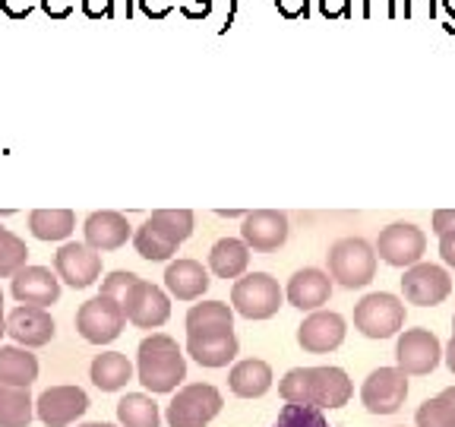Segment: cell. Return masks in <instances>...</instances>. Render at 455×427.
Segmentation results:
<instances>
[{
	"mask_svg": "<svg viewBox=\"0 0 455 427\" xmlns=\"http://www.w3.org/2000/svg\"><path fill=\"white\" fill-rule=\"evenodd\" d=\"M284 402L313 408H341L351 399V380L341 367H294L278 383Z\"/></svg>",
	"mask_w": 455,
	"mask_h": 427,
	"instance_id": "1",
	"label": "cell"
},
{
	"mask_svg": "<svg viewBox=\"0 0 455 427\" xmlns=\"http://www.w3.org/2000/svg\"><path fill=\"white\" fill-rule=\"evenodd\" d=\"M136 377L149 392H174L187 377V361L180 345L171 335L152 333L140 342L136 351Z\"/></svg>",
	"mask_w": 455,
	"mask_h": 427,
	"instance_id": "2",
	"label": "cell"
},
{
	"mask_svg": "<svg viewBox=\"0 0 455 427\" xmlns=\"http://www.w3.org/2000/svg\"><path fill=\"white\" fill-rule=\"evenodd\" d=\"M329 278L341 288H363L377 276V250L363 238H341L329 247Z\"/></svg>",
	"mask_w": 455,
	"mask_h": 427,
	"instance_id": "3",
	"label": "cell"
},
{
	"mask_svg": "<svg viewBox=\"0 0 455 427\" xmlns=\"http://www.w3.org/2000/svg\"><path fill=\"white\" fill-rule=\"evenodd\" d=\"M405 326V301L389 292H373L357 301L355 329L367 339H392Z\"/></svg>",
	"mask_w": 455,
	"mask_h": 427,
	"instance_id": "4",
	"label": "cell"
},
{
	"mask_svg": "<svg viewBox=\"0 0 455 427\" xmlns=\"http://www.w3.org/2000/svg\"><path fill=\"white\" fill-rule=\"evenodd\" d=\"M284 301V292L269 272H243L231 288V304L247 320H269Z\"/></svg>",
	"mask_w": 455,
	"mask_h": 427,
	"instance_id": "5",
	"label": "cell"
},
{
	"mask_svg": "<svg viewBox=\"0 0 455 427\" xmlns=\"http://www.w3.org/2000/svg\"><path fill=\"white\" fill-rule=\"evenodd\" d=\"M127 326V317H124V307L117 298H108V294H95L92 301H85L76 310V333L92 345H108Z\"/></svg>",
	"mask_w": 455,
	"mask_h": 427,
	"instance_id": "6",
	"label": "cell"
},
{
	"mask_svg": "<svg viewBox=\"0 0 455 427\" xmlns=\"http://www.w3.org/2000/svg\"><path fill=\"white\" fill-rule=\"evenodd\" d=\"M225 399L212 383H190L171 399L168 424L171 427H206L221 412Z\"/></svg>",
	"mask_w": 455,
	"mask_h": 427,
	"instance_id": "7",
	"label": "cell"
},
{
	"mask_svg": "<svg viewBox=\"0 0 455 427\" xmlns=\"http://www.w3.org/2000/svg\"><path fill=\"white\" fill-rule=\"evenodd\" d=\"M124 317L127 323L140 329H158L168 323L171 317V298L158 288V285L146 282V278H136L127 288V294L121 298Z\"/></svg>",
	"mask_w": 455,
	"mask_h": 427,
	"instance_id": "8",
	"label": "cell"
},
{
	"mask_svg": "<svg viewBox=\"0 0 455 427\" xmlns=\"http://www.w3.org/2000/svg\"><path fill=\"white\" fill-rule=\"evenodd\" d=\"M377 256L383 263L398 266V270H408V266L420 263V256L427 250V238L418 225L411 222H392L379 231L377 238Z\"/></svg>",
	"mask_w": 455,
	"mask_h": 427,
	"instance_id": "9",
	"label": "cell"
},
{
	"mask_svg": "<svg viewBox=\"0 0 455 427\" xmlns=\"http://www.w3.org/2000/svg\"><path fill=\"white\" fill-rule=\"evenodd\" d=\"M408 374L402 367H377L363 380L361 402L370 415H392L405 406Z\"/></svg>",
	"mask_w": 455,
	"mask_h": 427,
	"instance_id": "10",
	"label": "cell"
},
{
	"mask_svg": "<svg viewBox=\"0 0 455 427\" xmlns=\"http://www.w3.org/2000/svg\"><path fill=\"white\" fill-rule=\"evenodd\" d=\"M443 358V345L430 329H405L395 342V361L408 377L434 374Z\"/></svg>",
	"mask_w": 455,
	"mask_h": 427,
	"instance_id": "11",
	"label": "cell"
},
{
	"mask_svg": "<svg viewBox=\"0 0 455 427\" xmlns=\"http://www.w3.org/2000/svg\"><path fill=\"white\" fill-rule=\"evenodd\" d=\"M402 294H405L408 304L436 307L452 294V278L436 263H414L402 276Z\"/></svg>",
	"mask_w": 455,
	"mask_h": 427,
	"instance_id": "12",
	"label": "cell"
},
{
	"mask_svg": "<svg viewBox=\"0 0 455 427\" xmlns=\"http://www.w3.org/2000/svg\"><path fill=\"white\" fill-rule=\"evenodd\" d=\"M54 272L70 288H89L101 278V254L85 241H67L54 254Z\"/></svg>",
	"mask_w": 455,
	"mask_h": 427,
	"instance_id": "13",
	"label": "cell"
},
{
	"mask_svg": "<svg viewBox=\"0 0 455 427\" xmlns=\"http://www.w3.org/2000/svg\"><path fill=\"white\" fill-rule=\"evenodd\" d=\"M345 317L335 310H310L304 323L298 326V345L310 355H329L345 342Z\"/></svg>",
	"mask_w": 455,
	"mask_h": 427,
	"instance_id": "14",
	"label": "cell"
},
{
	"mask_svg": "<svg viewBox=\"0 0 455 427\" xmlns=\"http://www.w3.org/2000/svg\"><path fill=\"white\" fill-rule=\"evenodd\" d=\"M288 215L278 209H256V213L243 215L241 225V241L256 254H272L288 241Z\"/></svg>",
	"mask_w": 455,
	"mask_h": 427,
	"instance_id": "15",
	"label": "cell"
},
{
	"mask_svg": "<svg viewBox=\"0 0 455 427\" xmlns=\"http://www.w3.org/2000/svg\"><path fill=\"white\" fill-rule=\"evenodd\" d=\"M57 326L54 317L48 313V307H36V304H20L16 310H10L7 317V335L22 345V349H42L54 339Z\"/></svg>",
	"mask_w": 455,
	"mask_h": 427,
	"instance_id": "16",
	"label": "cell"
},
{
	"mask_svg": "<svg viewBox=\"0 0 455 427\" xmlns=\"http://www.w3.org/2000/svg\"><path fill=\"white\" fill-rule=\"evenodd\" d=\"M237 335L235 326L203 329V333H187V351L199 367H228L237 358Z\"/></svg>",
	"mask_w": 455,
	"mask_h": 427,
	"instance_id": "17",
	"label": "cell"
},
{
	"mask_svg": "<svg viewBox=\"0 0 455 427\" xmlns=\"http://www.w3.org/2000/svg\"><path fill=\"white\" fill-rule=\"evenodd\" d=\"M85 408H89V396L79 386H51L36 402V415L48 427H70L76 418H83Z\"/></svg>",
	"mask_w": 455,
	"mask_h": 427,
	"instance_id": "18",
	"label": "cell"
},
{
	"mask_svg": "<svg viewBox=\"0 0 455 427\" xmlns=\"http://www.w3.org/2000/svg\"><path fill=\"white\" fill-rule=\"evenodd\" d=\"M10 278H13V298L20 304L51 307L60 298V278L44 266H22Z\"/></svg>",
	"mask_w": 455,
	"mask_h": 427,
	"instance_id": "19",
	"label": "cell"
},
{
	"mask_svg": "<svg viewBox=\"0 0 455 427\" xmlns=\"http://www.w3.org/2000/svg\"><path fill=\"white\" fill-rule=\"evenodd\" d=\"M284 298L288 304L298 307V310H320L323 304H329L332 298V278L323 270H298L288 278V288H284Z\"/></svg>",
	"mask_w": 455,
	"mask_h": 427,
	"instance_id": "20",
	"label": "cell"
},
{
	"mask_svg": "<svg viewBox=\"0 0 455 427\" xmlns=\"http://www.w3.org/2000/svg\"><path fill=\"white\" fill-rule=\"evenodd\" d=\"M83 235H85V244H89V247L99 250V254H105V250L124 247L133 231H130L127 215L111 213V209H101V213H92L89 219H85Z\"/></svg>",
	"mask_w": 455,
	"mask_h": 427,
	"instance_id": "21",
	"label": "cell"
},
{
	"mask_svg": "<svg viewBox=\"0 0 455 427\" xmlns=\"http://www.w3.org/2000/svg\"><path fill=\"white\" fill-rule=\"evenodd\" d=\"M209 272L199 260H174L164 270V288L178 301H199L209 288Z\"/></svg>",
	"mask_w": 455,
	"mask_h": 427,
	"instance_id": "22",
	"label": "cell"
},
{
	"mask_svg": "<svg viewBox=\"0 0 455 427\" xmlns=\"http://www.w3.org/2000/svg\"><path fill=\"white\" fill-rule=\"evenodd\" d=\"M231 392L241 399H259L272 390V367L259 358H247V361H237L231 367Z\"/></svg>",
	"mask_w": 455,
	"mask_h": 427,
	"instance_id": "23",
	"label": "cell"
},
{
	"mask_svg": "<svg viewBox=\"0 0 455 427\" xmlns=\"http://www.w3.org/2000/svg\"><path fill=\"white\" fill-rule=\"evenodd\" d=\"M250 266V247L241 238H221L209 250V270L219 278H241Z\"/></svg>",
	"mask_w": 455,
	"mask_h": 427,
	"instance_id": "24",
	"label": "cell"
},
{
	"mask_svg": "<svg viewBox=\"0 0 455 427\" xmlns=\"http://www.w3.org/2000/svg\"><path fill=\"white\" fill-rule=\"evenodd\" d=\"M89 377H92V383L101 392H117L133 380V364L121 351H105V355H95L92 367H89Z\"/></svg>",
	"mask_w": 455,
	"mask_h": 427,
	"instance_id": "25",
	"label": "cell"
},
{
	"mask_svg": "<svg viewBox=\"0 0 455 427\" xmlns=\"http://www.w3.org/2000/svg\"><path fill=\"white\" fill-rule=\"evenodd\" d=\"M38 380V358L20 345H0V383L32 386Z\"/></svg>",
	"mask_w": 455,
	"mask_h": 427,
	"instance_id": "26",
	"label": "cell"
},
{
	"mask_svg": "<svg viewBox=\"0 0 455 427\" xmlns=\"http://www.w3.org/2000/svg\"><path fill=\"white\" fill-rule=\"evenodd\" d=\"M36 415V402L28 396V386L0 383V427H28Z\"/></svg>",
	"mask_w": 455,
	"mask_h": 427,
	"instance_id": "27",
	"label": "cell"
},
{
	"mask_svg": "<svg viewBox=\"0 0 455 427\" xmlns=\"http://www.w3.org/2000/svg\"><path fill=\"white\" fill-rule=\"evenodd\" d=\"M28 228L38 241H67L76 228V215L70 209H36L28 213Z\"/></svg>",
	"mask_w": 455,
	"mask_h": 427,
	"instance_id": "28",
	"label": "cell"
},
{
	"mask_svg": "<svg viewBox=\"0 0 455 427\" xmlns=\"http://www.w3.org/2000/svg\"><path fill=\"white\" fill-rule=\"evenodd\" d=\"M117 421L124 427H158L162 415H158V406L152 396H146V392H127L117 402Z\"/></svg>",
	"mask_w": 455,
	"mask_h": 427,
	"instance_id": "29",
	"label": "cell"
},
{
	"mask_svg": "<svg viewBox=\"0 0 455 427\" xmlns=\"http://www.w3.org/2000/svg\"><path fill=\"white\" fill-rule=\"evenodd\" d=\"M235 326V307L225 301H203L187 310V333H203V329H221Z\"/></svg>",
	"mask_w": 455,
	"mask_h": 427,
	"instance_id": "30",
	"label": "cell"
},
{
	"mask_svg": "<svg viewBox=\"0 0 455 427\" xmlns=\"http://www.w3.org/2000/svg\"><path fill=\"white\" fill-rule=\"evenodd\" d=\"M133 247H136V254H140L142 260H149V263H164V260H171V256L178 254L180 244L168 241L164 235H158L149 222H142V225L136 228V235H133Z\"/></svg>",
	"mask_w": 455,
	"mask_h": 427,
	"instance_id": "31",
	"label": "cell"
},
{
	"mask_svg": "<svg viewBox=\"0 0 455 427\" xmlns=\"http://www.w3.org/2000/svg\"><path fill=\"white\" fill-rule=\"evenodd\" d=\"M146 222L156 228L158 235H164L174 244H184L187 238L193 235V213L190 209H156Z\"/></svg>",
	"mask_w": 455,
	"mask_h": 427,
	"instance_id": "32",
	"label": "cell"
},
{
	"mask_svg": "<svg viewBox=\"0 0 455 427\" xmlns=\"http://www.w3.org/2000/svg\"><path fill=\"white\" fill-rule=\"evenodd\" d=\"M28 260V247L22 238H16L10 228L0 225V278H10L16 270H22Z\"/></svg>",
	"mask_w": 455,
	"mask_h": 427,
	"instance_id": "33",
	"label": "cell"
},
{
	"mask_svg": "<svg viewBox=\"0 0 455 427\" xmlns=\"http://www.w3.org/2000/svg\"><path fill=\"white\" fill-rule=\"evenodd\" d=\"M272 427H329L323 408L300 406V402H288V406L278 412V421Z\"/></svg>",
	"mask_w": 455,
	"mask_h": 427,
	"instance_id": "34",
	"label": "cell"
},
{
	"mask_svg": "<svg viewBox=\"0 0 455 427\" xmlns=\"http://www.w3.org/2000/svg\"><path fill=\"white\" fill-rule=\"evenodd\" d=\"M414 421H418V427H455V412L449 402H443L436 396V399H427L424 406L418 408Z\"/></svg>",
	"mask_w": 455,
	"mask_h": 427,
	"instance_id": "35",
	"label": "cell"
},
{
	"mask_svg": "<svg viewBox=\"0 0 455 427\" xmlns=\"http://www.w3.org/2000/svg\"><path fill=\"white\" fill-rule=\"evenodd\" d=\"M136 278H140V276H136V272H130V270H114V272H108V278H101V292L99 294H108V298L121 301Z\"/></svg>",
	"mask_w": 455,
	"mask_h": 427,
	"instance_id": "36",
	"label": "cell"
},
{
	"mask_svg": "<svg viewBox=\"0 0 455 427\" xmlns=\"http://www.w3.org/2000/svg\"><path fill=\"white\" fill-rule=\"evenodd\" d=\"M38 7L44 10V16L51 20H67L76 7V0H38Z\"/></svg>",
	"mask_w": 455,
	"mask_h": 427,
	"instance_id": "37",
	"label": "cell"
},
{
	"mask_svg": "<svg viewBox=\"0 0 455 427\" xmlns=\"http://www.w3.org/2000/svg\"><path fill=\"white\" fill-rule=\"evenodd\" d=\"M0 10H4L10 20H26V16L36 10V0H0Z\"/></svg>",
	"mask_w": 455,
	"mask_h": 427,
	"instance_id": "38",
	"label": "cell"
},
{
	"mask_svg": "<svg viewBox=\"0 0 455 427\" xmlns=\"http://www.w3.org/2000/svg\"><path fill=\"white\" fill-rule=\"evenodd\" d=\"M275 7L284 20H298V16L310 13V0H275Z\"/></svg>",
	"mask_w": 455,
	"mask_h": 427,
	"instance_id": "39",
	"label": "cell"
},
{
	"mask_svg": "<svg viewBox=\"0 0 455 427\" xmlns=\"http://www.w3.org/2000/svg\"><path fill=\"white\" fill-rule=\"evenodd\" d=\"M140 10L149 20H164V16L174 10V0H140Z\"/></svg>",
	"mask_w": 455,
	"mask_h": 427,
	"instance_id": "40",
	"label": "cell"
},
{
	"mask_svg": "<svg viewBox=\"0 0 455 427\" xmlns=\"http://www.w3.org/2000/svg\"><path fill=\"white\" fill-rule=\"evenodd\" d=\"M434 231L436 235H452L455 231V209H436L434 213Z\"/></svg>",
	"mask_w": 455,
	"mask_h": 427,
	"instance_id": "41",
	"label": "cell"
},
{
	"mask_svg": "<svg viewBox=\"0 0 455 427\" xmlns=\"http://www.w3.org/2000/svg\"><path fill=\"white\" fill-rule=\"evenodd\" d=\"M440 256H443V263L455 270V231H452V235L440 238Z\"/></svg>",
	"mask_w": 455,
	"mask_h": 427,
	"instance_id": "42",
	"label": "cell"
},
{
	"mask_svg": "<svg viewBox=\"0 0 455 427\" xmlns=\"http://www.w3.org/2000/svg\"><path fill=\"white\" fill-rule=\"evenodd\" d=\"M446 364H449V370L455 374V333H452V339H449V345H446Z\"/></svg>",
	"mask_w": 455,
	"mask_h": 427,
	"instance_id": "43",
	"label": "cell"
},
{
	"mask_svg": "<svg viewBox=\"0 0 455 427\" xmlns=\"http://www.w3.org/2000/svg\"><path fill=\"white\" fill-rule=\"evenodd\" d=\"M440 399H443V402H449V406H452V412H455V386L443 390V392H440Z\"/></svg>",
	"mask_w": 455,
	"mask_h": 427,
	"instance_id": "44",
	"label": "cell"
},
{
	"mask_svg": "<svg viewBox=\"0 0 455 427\" xmlns=\"http://www.w3.org/2000/svg\"><path fill=\"white\" fill-rule=\"evenodd\" d=\"M4 333H7V317H4V304H0V339H4Z\"/></svg>",
	"mask_w": 455,
	"mask_h": 427,
	"instance_id": "45",
	"label": "cell"
},
{
	"mask_svg": "<svg viewBox=\"0 0 455 427\" xmlns=\"http://www.w3.org/2000/svg\"><path fill=\"white\" fill-rule=\"evenodd\" d=\"M443 7L449 10V16H455V0H443Z\"/></svg>",
	"mask_w": 455,
	"mask_h": 427,
	"instance_id": "46",
	"label": "cell"
},
{
	"mask_svg": "<svg viewBox=\"0 0 455 427\" xmlns=\"http://www.w3.org/2000/svg\"><path fill=\"white\" fill-rule=\"evenodd\" d=\"M79 427H114V424H101V421H89V424H79Z\"/></svg>",
	"mask_w": 455,
	"mask_h": 427,
	"instance_id": "47",
	"label": "cell"
},
{
	"mask_svg": "<svg viewBox=\"0 0 455 427\" xmlns=\"http://www.w3.org/2000/svg\"><path fill=\"white\" fill-rule=\"evenodd\" d=\"M193 4H203V7H212V4H209V0H193Z\"/></svg>",
	"mask_w": 455,
	"mask_h": 427,
	"instance_id": "48",
	"label": "cell"
},
{
	"mask_svg": "<svg viewBox=\"0 0 455 427\" xmlns=\"http://www.w3.org/2000/svg\"><path fill=\"white\" fill-rule=\"evenodd\" d=\"M0 304H4V292H0Z\"/></svg>",
	"mask_w": 455,
	"mask_h": 427,
	"instance_id": "49",
	"label": "cell"
},
{
	"mask_svg": "<svg viewBox=\"0 0 455 427\" xmlns=\"http://www.w3.org/2000/svg\"><path fill=\"white\" fill-rule=\"evenodd\" d=\"M452 333H455V317H452Z\"/></svg>",
	"mask_w": 455,
	"mask_h": 427,
	"instance_id": "50",
	"label": "cell"
}]
</instances>
